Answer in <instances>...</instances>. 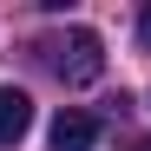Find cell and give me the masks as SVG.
Instances as JSON below:
<instances>
[{"label": "cell", "instance_id": "4", "mask_svg": "<svg viewBox=\"0 0 151 151\" xmlns=\"http://www.w3.org/2000/svg\"><path fill=\"white\" fill-rule=\"evenodd\" d=\"M138 46H145V53H151V7L138 13Z\"/></svg>", "mask_w": 151, "mask_h": 151}, {"label": "cell", "instance_id": "3", "mask_svg": "<svg viewBox=\"0 0 151 151\" xmlns=\"http://www.w3.org/2000/svg\"><path fill=\"white\" fill-rule=\"evenodd\" d=\"M92 145H99V118L66 105V112L53 118V151H92Z\"/></svg>", "mask_w": 151, "mask_h": 151}, {"label": "cell", "instance_id": "2", "mask_svg": "<svg viewBox=\"0 0 151 151\" xmlns=\"http://www.w3.org/2000/svg\"><path fill=\"white\" fill-rule=\"evenodd\" d=\"M27 132H33V99L20 86H0V151H13Z\"/></svg>", "mask_w": 151, "mask_h": 151}, {"label": "cell", "instance_id": "5", "mask_svg": "<svg viewBox=\"0 0 151 151\" xmlns=\"http://www.w3.org/2000/svg\"><path fill=\"white\" fill-rule=\"evenodd\" d=\"M132 151H151V138H138V145H132Z\"/></svg>", "mask_w": 151, "mask_h": 151}, {"label": "cell", "instance_id": "1", "mask_svg": "<svg viewBox=\"0 0 151 151\" xmlns=\"http://www.w3.org/2000/svg\"><path fill=\"white\" fill-rule=\"evenodd\" d=\"M46 66H53L66 86H92L99 72H105V40L92 27H66L53 46H46Z\"/></svg>", "mask_w": 151, "mask_h": 151}]
</instances>
